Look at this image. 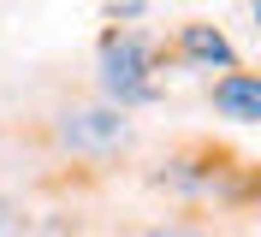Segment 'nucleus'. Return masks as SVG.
<instances>
[{
    "label": "nucleus",
    "instance_id": "obj_3",
    "mask_svg": "<svg viewBox=\"0 0 261 237\" xmlns=\"http://www.w3.org/2000/svg\"><path fill=\"white\" fill-rule=\"evenodd\" d=\"M214 107L226 113V119H238V125H255L261 119V83L249 71H231V77L214 83Z\"/></svg>",
    "mask_w": 261,
    "mask_h": 237
},
{
    "label": "nucleus",
    "instance_id": "obj_2",
    "mask_svg": "<svg viewBox=\"0 0 261 237\" xmlns=\"http://www.w3.org/2000/svg\"><path fill=\"white\" fill-rule=\"evenodd\" d=\"M125 137H130V125H125V113H113V107L71 113V119L60 125V142H65V148H89V154H107V148H119Z\"/></svg>",
    "mask_w": 261,
    "mask_h": 237
},
{
    "label": "nucleus",
    "instance_id": "obj_4",
    "mask_svg": "<svg viewBox=\"0 0 261 237\" xmlns=\"http://www.w3.org/2000/svg\"><path fill=\"white\" fill-rule=\"evenodd\" d=\"M178 47L190 54V60H202V65H231V42L214 30V24H184Z\"/></svg>",
    "mask_w": 261,
    "mask_h": 237
},
{
    "label": "nucleus",
    "instance_id": "obj_6",
    "mask_svg": "<svg viewBox=\"0 0 261 237\" xmlns=\"http://www.w3.org/2000/svg\"><path fill=\"white\" fill-rule=\"evenodd\" d=\"M107 12H113V18H137V12H143V0H107Z\"/></svg>",
    "mask_w": 261,
    "mask_h": 237
},
{
    "label": "nucleus",
    "instance_id": "obj_5",
    "mask_svg": "<svg viewBox=\"0 0 261 237\" xmlns=\"http://www.w3.org/2000/svg\"><path fill=\"white\" fill-rule=\"evenodd\" d=\"M18 231H24V207L12 196H0V237H18Z\"/></svg>",
    "mask_w": 261,
    "mask_h": 237
},
{
    "label": "nucleus",
    "instance_id": "obj_1",
    "mask_svg": "<svg viewBox=\"0 0 261 237\" xmlns=\"http://www.w3.org/2000/svg\"><path fill=\"white\" fill-rule=\"evenodd\" d=\"M148 65H154V54H148V42L137 30H113L107 42H101V89L113 95L119 107H143V101H154V83H148Z\"/></svg>",
    "mask_w": 261,
    "mask_h": 237
}]
</instances>
